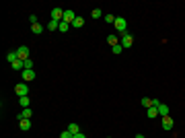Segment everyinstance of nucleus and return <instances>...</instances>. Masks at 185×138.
I'll use <instances>...</instances> for the list:
<instances>
[{"mask_svg":"<svg viewBox=\"0 0 185 138\" xmlns=\"http://www.w3.org/2000/svg\"><path fill=\"white\" fill-rule=\"evenodd\" d=\"M113 27L119 31V33H125V29H128V21L123 19V17H115V23H113Z\"/></svg>","mask_w":185,"mask_h":138,"instance_id":"f257e3e1","label":"nucleus"},{"mask_svg":"<svg viewBox=\"0 0 185 138\" xmlns=\"http://www.w3.org/2000/svg\"><path fill=\"white\" fill-rule=\"evenodd\" d=\"M14 93H17L19 97H27V95H29V87H27V83L14 85Z\"/></svg>","mask_w":185,"mask_h":138,"instance_id":"f03ea898","label":"nucleus"},{"mask_svg":"<svg viewBox=\"0 0 185 138\" xmlns=\"http://www.w3.org/2000/svg\"><path fill=\"white\" fill-rule=\"evenodd\" d=\"M62 19H64V8H60V6H54V10H52V21H58V23H62Z\"/></svg>","mask_w":185,"mask_h":138,"instance_id":"7ed1b4c3","label":"nucleus"},{"mask_svg":"<svg viewBox=\"0 0 185 138\" xmlns=\"http://www.w3.org/2000/svg\"><path fill=\"white\" fill-rule=\"evenodd\" d=\"M132 43H134V37H132L130 33H123L121 35V48H132Z\"/></svg>","mask_w":185,"mask_h":138,"instance_id":"20e7f679","label":"nucleus"},{"mask_svg":"<svg viewBox=\"0 0 185 138\" xmlns=\"http://www.w3.org/2000/svg\"><path fill=\"white\" fill-rule=\"evenodd\" d=\"M17 56H19V60H23V62L29 60V48L27 45H21V48L17 49Z\"/></svg>","mask_w":185,"mask_h":138,"instance_id":"39448f33","label":"nucleus"},{"mask_svg":"<svg viewBox=\"0 0 185 138\" xmlns=\"http://www.w3.org/2000/svg\"><path fill=\"white\" fill-rule=\"evenodd\" d=\"M74 19H76L74 10H64V19H62L64 23H70V25H72V23H74Z\"/></svg>","mask_w":185,"mask_h":138,"instance_id":"423d86ee","label":"nucleus"},{"mask_svg":"<svg viewBox=\"0 0 185 138\" xmlns=\"http://www.w3.org/2000/svg\"><path fill=\"white\" fill-rule=\"evenodd\" d=\"M21 76H23V81H25V83H29V81H33V78H35V70H23Z\"/></svg>","mask_w":185,"mask_h":138,"instance_id":"0eeeda50","label":"nucleus"},{"mask_svg":"<svg viewBox=\"0 0 185 138\" xmlns=\"http://www.w3.org/2000/svg\"><path fill=\"white\" fill-rule=\"evenodd\" d=\"M31 116H33L31 107H25V109H21V113H19V120H31Z\"/></svg>","mask_w":185,"mask_h":138,"instance_id":"6e6552de","label":"nucleus"},{"mask_svg":"<svg viewBox=\"0 0 185 138\" xmlns=\"http://www.w3.org/2000/svg\"><path fill=\"white\" fill-rule=\"evenodd\" d=\"M173 126H175V124H173V120H171V116H167V117H163V130H167V132H169V130H173Z\"/></svg>","mask_w":185,"mask_h":138,"instance_id":"1a4fd4ad","label":"nucleus"},{"mask_svg":"<svg viewBox=\"0 0 185 138\" xmlns=\"http://www.w3.org/2000/svg\"><path fill=\"white\" fill-rule=\"evenodd\" d=\"M156 109H158V116H163V117H167V116H169V105L158 103V105H156Z\"/></svg>","mask_w":185,"mask_h":138,"instance_id":"9d476101","label":"nucleus"},{"mask_svg":"<svg viewBox=\"0 0 185 138\" xmlns=\"http://www.w3.org/2000/svg\"><path fill=\"white\" fill-rule=\"evenodd\" d=\"M19 128H21L23 132L31 130V120H19Z\"/></svg>","mask_w":185,"mask_h":138,"instance_id":"9b49d317","label":"nucleus"},{"mask_svg":"<svg viewBox=\"0 0 185 138\" xmlns=\"http://www.w3.org/2000/svg\"><path fill=\"white\" fill-rule=\"evenodd\" d=\"M10 68L13 70H25V62H23V60H14V62L10 64Z\"/></svg>","mask_w":185,"mask_h":138,"instance_id":"f8f14e48","label":"nucleus"},{"mask_svg":"<svg viewBox=\"0 0 185 138\" xmlns=\"http://www.w3.org/2000/svg\"><path fill=\"white\" fill-rule=\"evenodd\" d=\"M19 103H21V107L25 109V107H29L31 105V99H29V95L27 97H19Z\"/></svg>","mask_w":185,"mask_h":138,"instance_id":"ddd939ff","label":"nucleus"},{"mask_svg":"<svg viewBox=\"0 0 185 138\" xmlns=\"http://www.w3.org/2000/svg\"><path fill=\"white\" fill-rule=\"evenodd\" d=\"M45 29H48V31H58V29H60V23L58 21H49Z\"/></svg>","mask_w":185,"mask_h":138,"instance_id":"4468645a","label":"nucleus"},{"mask_svg":"<svg viewBox=\"0 0 185 138\" xmlns=\"http://www.w3.org/2000/svg\"><path fill=\"white\" fill-rule=\"evenodd\" d=\"M107 43H109L111 48H113V45H119V39H117V35H109V37H107Z\"/></svg>","mask_w":185,"mask_h":138,"instance_id":"2eb2a0df","label":"nucleus"},{"mask_svg":"<svg viewBox=\"0 0 185 138\" xmlns=\"http://www.w3.org/2000/svg\"><path fill=\"white\" fill-rule=\"evenodd\" d=\"M68 132L74 136V134H78V132H80V128H78V124H74V122H72V124L68 126Z\"/></svg>","mask_w":185,"mask_h":138,"instance_id":"dca6fc26","label":"nucleus"},{"mask_svg":"<svg viewBox=\"0 0 185 138\" xmlns=\"http://www.w3.org/2000/svg\"><path fill=\"white\" fill-rule=\"evenodd\" d=\"M82 25H84V19H82V17H76L74 23H72V27H76V29H80Z\"/></svg>","mask_w":185,"mask_h":138,"instance_id":"f3484780","label":"nucleus"},{"mask_svg":"<svg viewBox=\"0 0 185 138\" xmlns=\"http://www.w3.org/2000/svg\"><path fill=\"white\" fill-rule=\"evenodd\" d=\"M31 31H33L35 35H39V33H43V27H41L39 23H35V25H31Z\"/></svg>","mask_w":185,"mask_h":138,"instance_id":"a211bd4d","label":"nucleus"},{"mask_svg":"<svg viewBox=\"0 0 185 138\" xmlns=\"http://www.w3.org/2000/svg\"><path fill=\"white\" fill-rule=\"evenodd\" d=\"M156 116H158V109H156V107H148V117H150V120H154Z\"/></svg>","mask_w":185,"mask_h":138,"instance_id":"6ab92c4d","label":"nucleus"},{"mask_svg":"<svg viewBox=\"0 0 185 138\" xmlns=\"http://www.w3.org/2000/svg\"><path fill=\"white\" fill-rule=\"evenodd\" d=\"M68 29H70V23H64V21H62V23H60V29H58V31H60V33H66Z\"/></svg>","mask_w":185,"mask_h":138,"instance_id":"aec40b11","label":"nucleus"},{"mask_svg":"<svg viewBox=\"0 0 185 138\" xmlns=\"http://www.w3.org/2000/svg\"><path fill=\"white\" fill-rule=\"evenodd\" d=\"M6 60H8L10 64H13L14 60H19V56H17V52H10V54H6Z\"/></svg>","mask_w":185,"mask_h":138,"instance_id":"412c9836","label":"nucleus"},{"mask_svg":"<svg viewBox=\"0 0 185 138\" xmlns=\"http://www.w3.org/2000/svg\"><path fill=\"white\" fill-rule=\"evenodd\" d=\"M101 8H95V10H93V13H91V17H93V19H101Z\"/></svg>","mask_w":185,"mask_h":138,"instance_id":"4be33fe9","label":"nucleus"},{"mask_svg":"<svg viewBox=\"0 0 185 138\" xmlns=\"http://www.w3.org/2000/svg\"><path fill=\"white\" fill-rule=\"evenodd\" d=\"M142 105L146 107V109H148V107H152V99H148V97H144V99H142Z\"/></svg>","mask_w":185,"mask_h":138,"instance_id":"5701e85b","label":"nucleus"},{"mask_svg":"<svg viewBox=\"0 0 185 138\" xmlns=\"http://www.w3.org/2000/svg\"><path fill=\"white\" fill-rule=\"evenodd\" d=\"M121 43H119V45H113V48H111V52H113V54H117V56H119V54H121Z\"/></svg>","mask_w":185,"mask_h":138,"instance_id":"b1692460","label":"nucleus"},{"mask_svg":"<svg viewBox=\"0 0 185 138\" xmlns=\"http://www.w3.org/2000/svg\"><path fill=\"white\" fill-rule=\"evenodd\" d=\"M105 23H115V17L113 14H105Z\"/></svg>","mask_w":185,"mask_h":138,"instance_id":"393cba45","label":"nucleus"},{"mask_svg":"<svg viewBox=\"0 0 185 138\" xmlns=\"http://www.w3.org/2000/svg\"><path fill=\"white\" fill-rule=\"evenodd\" d=\"M60 138H72V134L66 130V132H62V134H60Z\"/></svg>","mask_w":185,"mask_h":138,"instance_id":"a878e982","label":"nucleus"},{"mask_svg":"<svg viewBox=\"0 0 185 138\" xmlns=\"http://www.w3.org/2000/svg\"><path fill=\"white\" fill-rule=\"evenodd\" d=\"M72 138H87V134H84V132H78V134H74Z\"/></svg>","mask_w":185,"mask_h":138,"instance_id":"bb28decb","label":"nucleus"},{"mask_svg":"<svg viewBox=\"0 0 185 138\" xmlns=\"http://www.w3.org/2000/svg\"><path fill=\"white\" fill-rule=\"evenodd\" d=\"M29 21H31V25H35V23H37V17H35V14H31V17H29Z\"/></svg>","mask_w":185,"mask_h":138,"instance_id":"cd10ccee","label":"nucleus"},{"mask_svg":"<svg viewBox=\"0 0 185 138\" xmlns=\"http://www.w3.org/2000/svg\"><path fill=\"white\" fill-rule=\"evenodd\" d=\"M136 138H146V136H144V134H136Z\"/></svg>","mask_w":185,"mask_h":138,"instance_id":"c85d7f7f","label":"nucleus"}]
</instances>
